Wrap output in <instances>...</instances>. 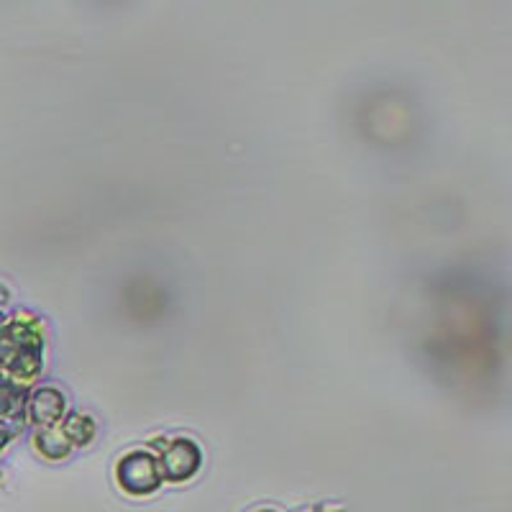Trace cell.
Listing matches in <instances>:
<instances>
[{"instance_id": "obj_1", "label": "cell", "mask_w": 512, "mask_h": 512, "mask_svg": "<svg viewBox=\"0 0 512 512\" xmlns=\"http://www.w3.org/2000/svg\"><path fill=\"white\" fill-rule=\"evenodd\" d=\"M44 356V326L26 313L0 323V374L29 387L41 372Z\"/></svg>"}, {"instance_id": "obj_2", "label": "cell", "mask_w": 512, "mask_h": 512, "mask_svg": "<svg viewBox=\"0 0 512 512\" xmlns=\"http://www.w3.org/2000/svg\"><path fill=\"white\" fill-rule=\"evenodd\" d=\"M116 479L118 487L126 495L144 497L152 495L154 489L162 484V469H159L157 456L149 454V451H131L118 461Z\"/></svg>"}, {"instance_id": "obj_3", "label": "cell", "mask_w": 512, "mask_h": 512, "mask_svg": "<svg viewBox=\"0 0 512 512\" xmlns=\"http://www.w3.org/2000/svg\"><path fill=\"white\" fill-rule=\"evenodd\" d=\"M159 451L157 461L159 469H162V479L167 482H187L192 474L198 472L200 464H203V454H200L198 443H192L190 438H177V441L164 443V438H159Z\"/></svg>"}, {"instance_id": "obj_4", "label": "cell", "mask_w": 512, "mask_h": 512, "mask_svg": "<svg viewBox=\"0 0 512 512\" xmlns=\"http://www.w3.org/2000/svg\"><path fill=\"white\" fill-rule=\"evenodd\" d=\"M64 408H67V400L54 387H41V390H36L29 397V418L39 428H52V425H57L62 420Z\"/></svg>"}, {"instance_id": "obj_5", "label": "cell", "mask_w": 512, "mask_h": 512, "mask_svg": "<svg viewBox=\"0 0 512 512\" xmlns=\"http://www.w3.org/2000/svg\"><path fill=\"white\" fill-rule=\"evenodd\" d=\"M26 387L0 374V420H21L26 410Z\"/></svg>"}, {"instance_id": "obj_6", "label": "cell", "mask_w": 512, "mask_h": 512, "mask_svg": "<svg viewBox=\"0 0 512 512\" xmlns=\"http://www.w3.org/2000/svg\"><path fill=\"white\" fill-rule=\"evenodd\" d=\"M36 443V451L41 456H47V459L59 461V459H67L72 451V441L67 438V433L62 431V425H52V428H41L34 438Z\"/></svg>"}, {"instance_id": "obj_7", "label": "cell", "mask_w": 512, "mask_h": 512, "mask_svg": "<svg viewBox=\"0 0 512 512\" xmlns=\"http://www.w3.org/2000/svg\"><path fill=\"white\" fill-rule=\"evenodd\" d=\"M62 431L67 433L72 446H88L95 438V433H98V425H95V420L88 418V415H70V418L64 420Z\"/></svg>"}, {"instance_id": "obj_8", "label": "cell", "mask_w": 512, "mask_h": 512, "mask_svg": "<svg viewBox=\"0 0 512 512\" xmlns=\"http://www.w3.org/2000/svg\"><path fill=\"white\" fill-rule=\"evenodd\" d=\"M8 441H11V431H8L6 423H0V451L8 446Z\"/></svg>"}, {"instance_id": "obj_9", "label": "cell", "mask_w": 512, "mask_h": 512, "mask_svg": "<svg viewBox=\"0 0 512 512\" xmlns=\"http://www.w3.org/2000/svg\"><path fill=\"white\" fill-rule=\"evenodd\" d=\"M259 512H274V510H259Z\"/></svg>"}]
</instances>
